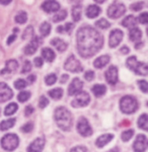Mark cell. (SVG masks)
<instances>
[{
	"mask_svg": "<svg viewBox=\"0 0 148 152\" xmlns=\"http://www.w3.org/2000/svg\"><path fill=\"white\" fill-rule=\"evenodd\" d=\"M138 84H139L140 89H141L144 94H147V91H148V83L145 81V80H140V81H138Z\"/></svg>",
	"mask_w": 148,
	"mask_h": 152,
	"instance_id": "obj_42",
	"label": "cell"
},
{
	"mask_svg": "<svg viewBox=\"0 0 148 152\" xmlns=\"http://www.w3.org/2000/svg\"><path fill=\"white\" fill-rule=\"evenodd\" d=\"M39 45H40V40H39L38 37H33L32 41L29 42V44L24 48V54L26 55H33V54L36 53L37 49H38Z\"/></svg>",
	"mask_w": 148,
	"mask_h": 152,
	"instance_id": "obj_17",
	"label": "cell"
},
{
	"mask_svg": "<svg viewBox=\"0 0 148 152\" xmlns=\"http://www.w3.org/2000/svg\"><path fill=\"white\" fill-rule=\"evenodd\" d=\"M81 12H82V6L80 4L73 6L72 8V18L74 21H79L81 18Z\"/></svg>",
	"mask_w": 148,
	"mask_h": 152,
	"instance_id": "obj_27",
	"label": "cell"
},
{
	"mask_svg": "<svg viewBox=\"0 0 148 152\" xmlns=\"http://www.w3.org/2000/svg\"><path fill=\"white\" fill-rule=\"evenodd\" d=\"M77 131L83 137H88L92 134V129H91L88 121L85 118H80L77 123Z\"/></svg>",
	"mask_w": 148,
	"mask_h": 152,
	"instance_id": "obj_9",
	"label": "cell"
},
{
	"mask_svg": "<svg viewBox=\"0 0 148 152\" xmlns=\"http://www.w3.org/2000/svg\"><path fill=\"white\" fill-rule=\"evenodd\" d=\"M82 87H83L82 81H81L79 78H74L68 87L69 95H76L77 94H79L80 91H82Z\"/></svg>",
	"mask_w": 148,
	"mask_h": 152,
	"instance_id": "obj_13",
	"label": "cell"
},
{
	"mask_svg": "<svg viewBox=\"0 0 148 152\" xmlns=\"http://www.w3.org/2000/svg\"><path fill=\"white\" fill-rule=\"evenodd\" d=\"M133 135H134V131H133V130H128V131L123 132V133H122L123 141H125V142L129 141L130 139H131L132 137H133Z\"/></svg>",
	"mask_w": 148,
	"mask_h": 152,
	"instance_id": "obj_39",
	"label": "cell"
},
{
	"mask_svg": "<svg viewBox=\"0 0 148 152\" xmlns=\"http://www.w3.org/2000/svg\"><path fill=\"white\" fill-rule=\"evenodd\" d=\"M44 145H45L44 138L39 137V138H37L36 140L31 143V145L28 148V152H42L44 148Z\"/></svg>",
	"mask_w": 148,
	"mask_h": 152,
	"instance_id": "obj_16",
	"label": "cell"
},
{
	"mask_svg": "<svg viewBox=\"0 0 148 152\" xmlns=\"http://www.w3.org/2000/svg\"><path fill=\"white\" fill-rule=\"evenodd\" d=\"M12 0H0V3L3 4V5H7V4H9Z\"/></svg>",
	"mask_w": 148,
	"mask_h": 152,
	"instance_id": "obj_56",
	"label": "cell"
},
{
	"mask_svg": "<svg viewBox=\"0 0 148 152\" xmlns=\"http://www.w3.org/2000/svg\"><path fill=\"white\" fill-rule=\"evenodd\" d=\"M136 23H137V19H136L135 16H133V15L127 16V18H126L124 20L122 21L123 26H125V28H136Z\"/></svg>",
	"mask_w": 148,
	"mask_h": 152,
	"instance_id": "obj_26",
	"label": "cell"
},
{
	"mask_svg": "<svg viewBox=\"0 0 148 152\" xmlns=\"http://www.w3.org/2000/svg\"><path fill=\"white\" fill-rule=\"evenodd\" d=\"M19 144V139L15 134H6L1 139V146L6 151H13Z\"/></svg>",
	"mask_w": 148,
	"mask_h": 152,
	"instance_id": "obj_5",
	"label": "cell"
},
{
	"mask_svg": "<svg viewBox=\"0 0 148 152\" xmlns=\"http://www.w3.org/2000/svg\"><path fill=\"white\" fill-rule=\"evenodd\" d=\"M102 12L100 10V8L98 7L97 5H89L87 7V9H86V16H87L88 18H97V16L100 15V13Z\"/></svg>",
	"mask_w": 148,
	"mask_h": 152,
	"instance_id": "obj_20",
	"label": "cell"
},
{
	"mask_svg": "<svg viewBox=\"0 0 148 152\" xmlns=\"http://www.w3.org/2000/svg\"><path fill=\"white\" fill-rule=\"evenodd\" d=\"M33 129H34L33 123H28V124L24 125L23 128H21V131L24 132V133H29V132L33 131Z\"/></svg>",
	"mask_w": 148,
	"mask_h": 152,
	"instance_id": "obj_46",
	"label": "cell"
},
{
	"mask_svg": "<svg viewBox=\"0 0 148 152\" xmlns=\"http://www.w3.org/2000/svg\"><path fill=\"white\" fill-rule=\"evenodd\" d=\"M113 138H114V136H113L112 134L102 135V136H100L97 139V141H95V145H97V147H100V148H103V146H106L107 144L110 143V142L113 140Z\"/></svg>",
	"mask_w": 148,
	"mask_h": 152,
	"instance_id": "obj_19",
	"label": "cell"
},
{
	"mask_svg": "<svg viewBox=\"0 0 148 152\" xmlns=\"http://www.w3.org/2000/svg\"><path fill=\"white\" fill-rule=\"evenodd\" d=\"M108 152H119V149H118V148H113V149H111Z\"/></svg>",
	"mask_w": 148,
	"mask_h": 152,
	"instance_id": "obj_58",
	"label": "cell"
},
{
	"mask_svg": "<svg viewBox=\"0 0 148 152\" xmlns=\"http://www.w3.org/2000/svg\"><path fill=\"white\" fill-rule=\"evenodd\" d=\"M133 149L135 152H145L147 149V138L145 135H138L134 144Z\"/></svg>",
	"mask_w": 148,
	"mask_h": 152,
	"instance_id": "obj_11",
	"label": "cell"
},
{
	"mask_svg": "<svg viewBox=\"0 0 148 152\" xmlns=\"http://www.w3.org/2000/svg\"><path fill=\"white\" fill-rule=\"evenodd\" d=\"M28 85V83L24 79H17L15 82H14V87L16 89H23L24 87Z\"/></svg>",
	"mask_w": 148,
	"mask_h": 152,
	"instance_id": "obj_41",
	"label": "cell"
},
{
	"mask_svg": "<svg viewBox=\"0 0 148 152\" xmlns=\"http://www.w3.org/2000/svg\"><path fill=\"white\" fill-rule=\"evenodd\" d=\"M42 9L47 13H52V12H57L60 10V4L55 0H47L42 4Z\"/></svg>",
	"mask_w": 148,
	"mask_h": 152,
	"instance_id": "obj_14",
	"label": "cell"
},
{
	"mask_svg": "<svg viewBox=\"0 0 148 152\" xmlns=\"http://www.w3.org/2000/svg\"><path fill=\"white\" fill-rule=\"evenodd\" d=\"M34 107H32V105H29V107H26V111H24V113H26V116H29V115H32L34 113Z\"/></svg>",
	"mask_w": 148,
	"mask_h": 152,
	"instance_id": "obj_51",
	"label": "cell"
},
{
	"mask_svg": "<svg viewBox=\"0 0 148 152\" xmlns=\"http://www.w3.org/2000/svg\"><path fill=\"white\" fill-rule=\"evenodd\" d=\"M48 104H49L48 99H47V97H45V96H41L40 97V100H39V107H40L41 109H44V107H46Z\"/></svg>",
	"mask_w": 148,
	"mask_h": 152,
	"instance_id": "obj_44",
	"label": "cell"
},
{
	"mask_svg": "<svg viewBox=\"0 0 148 152\" xmlns=\"http://www.w3.org/2000/svg\"><path fill=\"white\" fill-rule=\"evenodd\" d=\"M15 124V119H9V120H6V121H3L1 122L0 124V130L1 131H6V130L12 128Z\"/></svg>",
	"mask_w": 148,
	"mask_h": 152,
	"instance_id": "obj_28",
	"label": "cell"
},
{
	"mask_svg": "<svg viewBox=\"0 0 148 152\" xmlns=\"http://www.w3.org/2000/svg\"><path fill=\"white\" fill-rule=\"evenodd\" d=\"M42 56H43V58L45 59L46 61H48V62H53L56 57L55 52L50 48H44L43 50H42Z\"/></svg>",
	"mask_w": 148,
	"mask_h": 152,
	"instance_id": "obj_24",
	"label": "cell"
},
{
	"mask_svg": "<svg viewBox=\"0 0 148 152\" xmlns=\"http://www.w3.org/2000/svg\"><path fill=\"white\" fill-rule=\"evenodd\" d=\"M68 78H69V76L67 75V74H64V75H62V78H61V83H65L66 81L68 80Z\"/></svg>",
	"mask_w": 148,
	"mask_h": 152,
	"instance_id": "obj_54",
	"label": "cell"
},
{
	"mask_svg": "<svg viewBox=\"0 0 148 152\" xmlns=\"http://www.w3.org/2000/svg\"><path fill=\"white\" fill-rule=\"evenodd\" d=\"M84 78L87 80V81H91V80H93L95 79V72L91 71V70L86 71L85 74H84Z\"/></svg>",
	"mask_w": 148,
	"mask_h": 152,
	"instance_id": "obj_47",
	"label": "cell"
},
{
	"mask_svg": "<svg viewBox=\"0 0 148 152\" xmlns=\"http://www.w3.org/2000/svg\"><path fill=\"white\" fill-rule=\"evenodd\" d=\"M129 52H130L129 48H128V47H126V46H124V47H122V48H121V53H122V54H128Z\"/></svg>",
	"mask_w": 148,
	"mask_h": 152,
	"instance_id": "obj_53",
	"label": "cell"
},
{
	"mask_svg": "<svg viewBox=\"0 0 148 152\" xmlns=\"http://www.w3.org/2000/svg\"><path fill=\"white\" fill-rule=\"evenodd\" d=\"M17 104H14V102H11V104H9L7 107H5V111H4V115L5 116H11V115H13L14 113L17 111Z\"/></svg>",
	"mask_w": 148,
	"mask_h": 152,
	"instance_id": "obj_33",
	"label": "cell"
},
{
	"mask_svg": "<svg viewBox=\"0 0 148 152\" xmlns=\"http://www.w3.org/2000/svg\"><path fill=\"white\" fill-rule=\"evenodd\" d=\"M129 38L132 42L138 43L142 38V33L138 28H130V33H129Z\"/></svg>",
	"mask_w": 148,
	"mask_h": 152,
	"instance_id": "obj_23",
	"label": "cell"
},
{
	"mask_svg": "<svg viewBox=\"0 0 148 152\" xmlns=\"http://www.w3.org/2000/svg\"><path fill=\"white\" fill-rule=\"evenodd\" d=\"M139 21L140 23H143V24H146L148 23V13L147 12H143V13L140 14L139 16Z\"/></svg>",
	"mask_w": 148,
	"mask_h": 152,
	"instance_id": "obj_45",
	"label": "cell"
},
{
	"mask_svg": "<svg viewBox=\"0 0 148 152\" xmlns=\"http://www.w3.org/2000/svg\"><path fill=\"white\" fill-rule=\"evenodd\" d=\"M51 44L56 49H57L59 52H64V51H65L68 47V45L65 43V42H64L63 40H61V39H58V38L53 39V40L51 41Z\"/></svg>",
	"mask_w": 148,
	"mask_h": 152,
	"instance_id": "obj_22",
	"label": "cell"
},
{
	"mask_svg": "<svg viewBox=\"0 0 148 152\" xmlns=\"http://www.w3.org/2000/svg\"><path fill=\"white\" fill-rule=\"evenodd\" d=\"M31 37H34V28L32 26H29L24 29V31L23 34V40L29 39V38H31Z\"/></svg>",
	"mask_w": 148,
	"mask_h": 152,
	"instance_id": "obj_38",
	"label": "cell"
},
{
	"mask_svg": "<svg viewBox=\"0 0 148 152\" xmlns=\"http://www.w3.org/2000/svg\"><path fill=\"white\" fill-rule=\"evenodd\" d=\"M142 46H143V43H139V42H138L137 45L135 46V48H136V49H139V48H141Z\"/></svg>",
	"mask_w": 148,
	"mask_h": 152,
	"instance_id": "obj_57",
	"label": "cell"
},
{
	"mask_svg": "<svg viewBox=\"0 0 148 152\" xmlns=\"http://www.w3.org/2000/svg\"><path fill=\"white\" fill-rule=\"evenodd\" d=\"M120 107L121 111L125 113V114H132V113H135L137 111L138 102L135 97L131 96V95H126V96L121 99Z\"/></svg>",
	"mask_w": 148,
	"mask_h": 152,
	"instance_id": "obj_4",
	"label": "cell"
},
{
	"mask_svg": "<svg viewBox=\"0 0 148 152\" xmlns=\"http://www.w3.org/2000/svg\"><path fill=\"white\" fill-rule=\"evenodd\" d=\"M123 39V31L121 29H113L110 34V39H108V45L111 48H116L122 42Z\"/></svg>",
	"mask_w": 148,
	"mask_h": 152,
	"instance_id": "obj_10",
	"label": "cell"
},
{
	"mask_svg": "<svg viewBox=\"0 0 148 152\" xmlns=\"http://www.w3.org/2000/svg\"><path fill=\"white\" fill-rule=\"evenodd\" d=\"M97 3H103V2L106 1V0H95Z\"/></svg>",
	"mask_w": 148,
	"mask_h": 152,
	"instance_id": "obj_59",
	"label": "cell"
},
{
	"mask_svg": "<svg viewBox=\"0 0 148 152\" xmlns=\"http://www.w3.org/2000/svg\"><path fill=\"white\" fill-rule=\"evenodd\" d=\"M18 68V63L16 60H8L5 64V68L3 70L0 71V74L1 75H6V74H11L14 71H16V69Z\"/></svg>",
	"mask_w": 148,
	"mask_h": 152,
	"instance_id": "obj_18",
	"label": "cell"
},
{
	"mask_svg": "<svg viewBox=\"0 0 148 152\" xmlns=\"http://www.w3.org/2000/svg\"><path fill=\"white\" fill-rule=\"evenodd\" d=\"M108 62H110V56L103 55V56H100V57H98L97 59H95V62H93V65H95V68L100 69V68L105 67L106 65H108Z\"/></svg>",
	"mask_w": 148,
	"mask_h": 152,
	"instance_id": "obj_21",
	"label": "cell"
},
{
	"mask_svg": "<svg viewBox=\"0 0 148 152\" xmlns=\"http://www.w3.org/2000/svg\"><path fill=\"white\" fill-rule=\"evenodd\" d=\"M66 18H67V11L64 10V9H61V10H59L57 13L53 16L52 19H53L54 23H59V21L64 20Z\"/></svg>",
	"mask_w": 148,
	"mask_h": 152,
	"instance_id": "obj_29",
	"label": "cell"
},
{
	"mask_svg": "<svg viewBox=\"0 0 148 152\" xmlns=\"http://www.w3.org/2000/svg\"><path fill=\"white\" fill-rule=\"evenodd\" d=\"M143 5H144V3H143V2H137V3L132 4V5L130 6V8H131V10L138 11V10H140V9H142Z\"/></svg>",
	"mask_w": 148,
	"mask_h": 152,
	"instance_id": "obj_48",
	"label": "cell"
},
{
	"mask_svg": "<svg viewBox=\"0 0 148 152\" xmlns=\"http://www.w3.org/2000/svg\"><path fill=\"white\" fill-rule=\"evenodd\" d=\"M138 126H139V128L145 130V131L148 129V117L146 114H143L139 118V120H138Z\"/></svg>",
	"mask_w": 148,
	"mask_h": 152,
	"instance_id": "obj_30",
	"label": "cell"
},
{
	"mask_svg": "<svg viewBox=\"0 0 148 152\" xmlns=\"http://www.w3.org/2000/svg\"><path fill=\"white\" fill-rule=\"evenodd\" d=\"M15 39H16V35H15V34H13V35H11L8 38V40H7V44H8V45H10V44L13 43V41L15 40Z\"/></svg>",
	"mask_w": 148,
	"mask_h": 152,
	"instance_id": "obj_52",
	"label": "cell"
},
{
	"mask_svg": "<svg viewBox=\"0 0 148 152\" xmlns=\"http://www.w3.org/2000/svg\"><path fill=\"white\" fill-rule=\"evenodd\" d=\"M64 68L66 70L70 71V72H81L82 71V66H81L80 62L75 58V56L71 55L67 60H66L65 64H64Z\"/></svg>",
	"mask_w": 148,
	"mask_h": 152,
	"instance_id": "obj_8",
	"label": "cell"
},
{
	"mask_svg": "<svg viewBox=\"0 0 148 152\" xmlns=\"http://www.w3.org/2000/svg\"><path fill=\"white\" fill-rule=\"evenodd\" d=\"M125 12H126V7L124 4L121 3V2H114V3L108 6L107 14L108 18H119L122 15H124Z\"/></svg>",
	"mask_w": 148,
	"mask_h": 152,
	"instance_id": "obj_6",
	"label": "cell"
},
{
	"mask_svg": "<svg viewBox=\"0 0 148 152\" xmlns=\"http://www.w3.org/2000/svg\"><path fill=\"white\" fill-rule=\"evenodd\" d=\"M89 102H90L89 94L85 91H80L79 94H76L75 99L72 100L71 104H72L73 107H82L87 105L89 104Z\"/></svg>",
	"mask_w": 148,
	"mask_h": 152,
	"instance_id": "obj_7",
	"label": "cell"
},
{
	"mask_svg": "<svg viewBox=\"0 0 148 152\" xmlns=\"http://www.w3.org/2000/svg\"><path fill=\"white\" fill-rule=\"evenodd\" d=\"M70 152H89L87 150L86 147H83V146H76L74 148L71 149Z\"/></svg>",
	"mask_w": 148,
	"mask_h": 152,
	"instance_id": "obj_49",
	"label": "cell"
},
{
	"mask_svg": "<svg viewBox=\"0 0 148 152\" xmlns=\"http://www.w3.org/2000/svg\"><path fill=\"white\" fill-rule=\"evenodd\" d=\"M29 97H31V92H29V91H21V92H19L18 95H17V99H18L21 102H26Z\"/></svg>",
	"mask_w": 148,
	"mask_h": 152,
	"instance_id": "obj_37",
	"label": "cell"
},
{
	"mask_svg": "<svg viewBox=\"0 0 148 152\" xmlns=\"http://www.w3.org/2000/svg\"><path fill=\"white\" fill-rule=\"evenodd\" d=\"M73 28V24L71 23H68L64 26H60L57 28V31L58 33H70Z\"/></svg>",
	"mask_w": 148,
	"mask_h": 152,
	"instance_id": "obj_35",
	"label": "cell"
},
{
	"mask_svg": "<svg viewBox=\"0 0 148 152\" xmlns=\"http://www.w3.org/2000/svg\"><path fill=\"white\" fill-rule=\"evenodd\" d=\"M34 66H37V67H42L44 62H43V59L41 57H37V58H34Z\"/></svg>",
	"mask_w": 148,
	"mask_h": 152,
	"instance_id": "obj_50",
	"label": "cell"
},
{
	"mask_svg": "<svg viewBox=\"0 0 148 152\" xmlns=\"http://www.w3.org/2000/svg\"><path fill=\"white\" fill-rule=\"evenodd\" d=\"M31 70H32V64H31V62H29V61H28V60L24 61L21 72H23V73H28Z\"/></svg>",
	"mask_w": 148,
	"mask_h": 152,
	"instance_id": "obj_43",
	"label": "cell"
},
{
	"mask_svg": "<svg viewBox=\"0 0 148 152\" xmlns=\"http://www.w3.org/2000/svg\"><path fill=\"white\" fill-rule=\"evenodd\" d=\"M95 26H97L98 28H100V29H107L110 28V23L107 20V19H105V18H102V19H100V20H97V23H95Z\"/></svg>",
	"mask_w": 148,
	"mask_h": 152,
	"instance_id": "obj_36",
	"label": "cell"
},
{
	"mask_svg": "<svg viewBox=\"0 0 148 152\" xmlns=\"http://www.w3.org/2000/svg\"><path fill=\"white\" fill-rule=\"evenodd\" d=\"M49 95L52 97V99H59L62 97L63 95V90L62 88H54V89H52L49 91Z\"/></svg>",
	"mask_w": 148,
	"mask_h": 152,
	"instance_id": "obj_31",
	"label": "cell"
},
{
	"mask_svg": "<svg viewBox=\"0 0 148 152\" xmlns=\"http://www.w3.org/2000/svg\"><path fill=\"white\" fill-rule=\"evenodd\" d=\"M127 66L129 69L134 71L138 75L146 76L148 74V66L144 62H138L135 56L129 57L127 59Z\"/></svg>",
	"mask_w": 148,
	"mask_h": 152,
	"instance_id": "obj_3",
	"label": "cell"
},
{
	"mask_svg": "<svg viewBox=\"0 0 148 152\" xmlns=\"http://www.w3.org/2000/svg\"><path fill=\"white\" fill-rule=\"evenodd\" d=\"M26 20H28V14H26V12L21 11V12H18V13L16 14L15 21L17 23H21V24L26 23Z\"/></svg>",
	"mask_w": 148,
	"mask_h": 152,
	"instance_id": "obj_34",
	"label": "cell"
},
{
	"mask_svg": "<svg viewBox=\"0 0 148 152\" xmlns=\"http://www.w3.org/2000/svg\"><path fill=\"white\" fill-rule=\"evenodd\" d=\"M28 80H29V83L34 82V80H36V76H34V75H29V78H28Z\"/></svg>",
	"mask_w": 148,
	"mask_h": 152,
	"instance_id": "obj_55",
	"label": "cell"
},
{
	"mask_svg": "<svg viewBox=\"0 0 148 152\" xmlns=\"http://www.w3.org/2000/svg\"><path fill=\"white\" fill-rule=\"evenodd\" d=\"M55 121L58 127L63 131H69L72 127L73 119L71 113L66 107H57L55 111Z\"/></svg>",
	"mask_w": 148,
	"mask_h": 152,
	"instance_id": "obj_2",
	"label": "cell"
},
{
	"mask_svg": "<svg viewBox=\"0 0 148 152\" xmlns=\"http://www.w3.org/2000/svg\"><path fill=\"white\" fill-rule=\"evenodd\" d=\"M77 50L81 57L89 58L97 54L103 45V37L97 29L84 26L77 31Z\"/></svg>",
	"mask_w": 148,
	"mask_h": 152,
	"instance_id": "obj_1",
	"label": "cell"
},
{
	"mask_svg": "<svg viewBox=\"0 0 148 152\" xmlns=\"http://www.w3.org/2000/svg\"><path fill=\"white\" fill-rule=\"evenodd\" d=\"M40 31H41V35L43 37L49 36V34H50V31H51V24L49 23H47V21L41 24Z\"/></svg>",
	"mask_w": 148,
	"mask_h": 152,
	"instance_id": "obj_32",
	"label": "cell"
},
{
	"mask_svg": "<svg viewBox=\"0 0 148 152\" xmlns=\"http://www.w3.org/2000/svg\"><path fill=\"white\" fill-rule=\"evenodd\" d=\"M71 1H77V0H71Z\"/></svg>",
	"mask_w": 148,
	"mask_h": 152,
	"instance_id": "obj_60",
	"label": "cell"
},
{
	"mask_svg": "<svg viewBox=\"0 0 148 152\" xmlns=\"http://www.w3.org/2000/svg\"><path fill=\"white\" fill-rule=\"evenodd\" d=\"M56 81H57V76L55 74H49L48 76H46L45 82L47 85H53Z\"/></svg>",
	"mask_w": 148,
	"mask_h": 152,
	"instance_id": "obj_40",
	"label": "cell"
},
{
	"mask_svg": "<svg viewBox=\"0 0 148 152\" xmlns=\"http://www.w3.org/2000/svg\"><path fill=\"white\" fill-rule=\"evenodd\" d=\"M13 96V92L6 83L0 82V102H7Z\"/></svg>",
	"mask_w": 148,
	"mask_h": 152,
	"instance_id": "obj_12",
	"label": "cell"
},
{
	"mask_svg": "<svg viewBox=\"0 0 148 152\" xmlns=\"http://www.w3.org/2000/svg\"><path fill=\"white\" fill-rule=\"evenodd\" d=\"M91 90H92L93 94H95V96L100 97L107 92V87H106V85H103V84H95L92 86Z\"/></svg>",
	"mask_w": 148,
	"mask_h": 152,
	"instance_id": "obj_25",
	"label": "cell"
},
{
	"mask_svg": "<svg viewBox=\"0 0 148 152\" xmlns=\"http://www.w3.org/2000/svg\"><path fill=\"white\" fill-rule=\"evenodd\" d=\"M106 79L108 84L114 85L118 81V68L116 66H110L106 71Z\"/></svg>",
	"mask_w": 148,
	"mask_h": 152,
	"instance_id": "obj_15",
	"label": "cell"
}]
</instances>
